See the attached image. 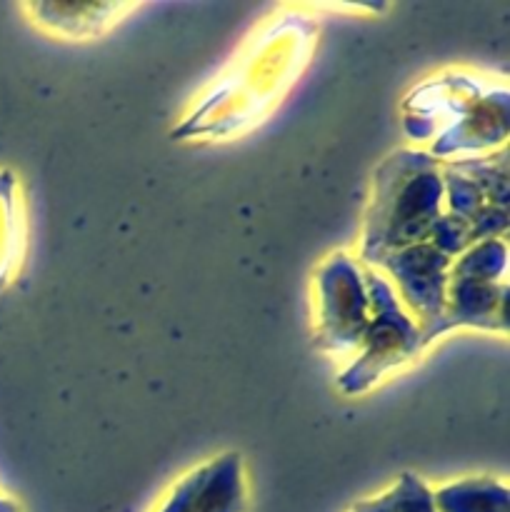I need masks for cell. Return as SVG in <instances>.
<instances>
[{
	"instance_id": "cell-2",
	"label": "cell",
	"mask_w": 510,
	"mask_h": 512,
	"mask_svg": "<svg viewBox=\"0 0 510 512\" xmlns=\"http://www.w3.org/2000/svg\"><path fill=\"white\" fill-rule=\"evenodd\" d=\"M508 245L483 240L453 260L445 290V310L435 338L453 328L508 330Z\"/></svg>"
},
{
	"instance_id": "cell-11",
	"label": "cell",
	"mask_w": 510,
	"mask_h": 512,
	"mask_svg": "<svg viewBox=\"0 0 510 512\" xmlns=\"http://www.w3.org/2000/svg\"><path fill=\"white\" fill-rule=\"evenodd\" d=\"M0 512H20V510H18V505H15V503L0 498Z\"/></svg>"
},
{
	"instance_id": "cell-3",
	"label": "cell",
	"mask_w": 510,
	"mask_h": 512,
	"mask_svg": "<svg viewBox=\"0 0 510 512\" xmlns=\"http://www.w3.org/2000/svg\"><path fill=\"white\" fill-rule=\"evenodd\" d=\"M363 280L368 290L370 320L360 340L358 360L348 365L338 378V390L343 395H363L385 373L410 363L425 348L420 340V328L405 313L385 278L368 270L363 273Z\"/></svg>"
},
{
	"instance_id": "cell-1",
	"label": "cell",
	"mask_w": 510,
	"mask_h": 512,
	"mask_svg": "<svg viewBox=\"0 0 510 512\" xmlns=\"http://www.w3.org/2000/svg\"><path fill=\"white\" fill-rule=\"evenodd\" d=\"M443 195L438 158L410 148L390 153L375 170L360 258L375 265L395 250L428 243L443 215Z\"/></svg>"
},
{
	"instance_id": "cell-4",
	"label": "cell",
	"mask_w": 510,
	"mask_h": 512,
	"mask_svg": "<svg viewBox=\"0 0 510 512\" xmlns=\"http://www.w3.org/2000/svg\"><path fill=\"white\" fill-rule=\"evenodd\" d=\"M450 215L463 220L473 243L508 230V148L488 158H470L440 168Z\"/></svg>"
},
{
	"instance_id": "cell-6",
	"label": "cell",
	"mask_w": 510,
	"mask_h": 512,
	"mask_svg": "<svg viewBox=\"0 0 510 512\" xmlns=\"http://www.w3.org/2000/svg\"><path fill=\"white\" fill-rule=\"evenodd\" d=\"M450 265H453V258L435 248L433 243L395 250L375 263V268H383L395 280L400 298L418 318L423 345L435 340V328L443 318Z\"/></svg>"
},
{
	"instance_id": "cell-5",
	"label": "cell",
	"mask_w": 510,
	"mask_h": 512,
	"mask_svg": "<svg viewBox=\"0 0 510 512\" xmlns=\"http://www.w3.org/2000/svg\"><path fill=\"white\" fill-rule=\"evenodd\" d=\"M315 285L320 295L315 348L333 355L360 348L370 320V303L358 265L345 253L330 255L315 270Z\"/></svg>"
},
{
	"instance_id": "cell-10",
	"label": "cell",
	"mask_w": 510,
	"mask_h": 512,
	"mask_svg": "<svg viewBox=\"0 0 510 512\" xmlns=\"http://www.w3.org/2000/svg\"><path fill=\"white\" fill-rule=\"evenodd\" d=\"M350 512H435L433 490L413 473H403L388 493L363 500Z\"/></svg>"
},
{
	"instance_id": "cell-8",
	"label": "cell",
	"mask_w": 510,
	"mask_h": 512,
	"mask_svg": "<svg viewBox=\"0 0 510 512\" xmlns=\"http://www.w3.org/2000/svg\"><path fill=\"white\" fill-rule=\"evenodd\" d=\"M508 135V95L500 90L498 98L493 93L488 98H480L475 108L465 113L463 120L453 125L443 138L438 140L430 155L455 153V150H480L490 148L495 143H503Z\"/></svg>"
},
{
	"instance_id": "cell-7",
	"label": "cell",
	"mask_w": 510,
	"mask_h": 512,
	"mask_svg": "<svg viewBox=\"0 0 510 512\" xmlns=\"http://www.w3.org/2000/svg\"><path fill=\"white\" fill-rule=\"evenodd\" d=\"M243 463L238 453L220 455L213 463L185 475L160 512H245Z\"/></svg>"
},
{
	"instance_id": "cell-9",
	"label": "cell",
	"mask_w": 510,
	"mask_h": 512,
	"mask_svg": "<svg viewBox=\"0 0 510 512\" xmlns=\"http://www.w3.org/2000/svg\"><path fill=\"white\" fill-rule=\"evenodd\" d=\"M435 512H510V495L493 478H465L433 493Z\"/></svg>"
}]
</instances>
